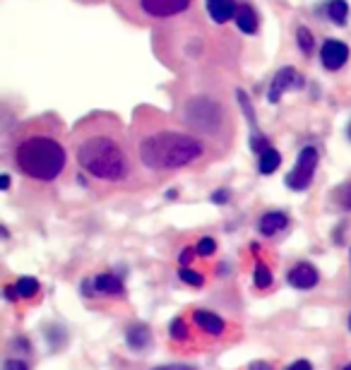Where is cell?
<instances>
[{"label":"cell","instance_id":"d4e9b609","mask_svg":"<svg viewBox=\"0 0 351 370\" xmlns=\"http://www.w3.org/2000/svg\"><path fill=\"white\" fill-rule=\"evenodd\" d=\"M195 252H198V250H193V248H185V250L180 252V265H183V267H188V262L193 260V255H195Z\"/></svg>","mask_w":351,"mask_h":370},{"label":"cell","instance_id":"f546056e","mask_svg":"<svg viewBox=\"0 0 351 370\" xmlns=\"http://www.w3.org/2000/svg\"><path fill=\"white\" fill-rule=\"evenodd\" d=\"M344 205H347V210H351V185L347 187V192H344Z\"/></svg>","mask_w":351,"mask_h":370},{"label":"cell","instance_id":"9c48e42d","mask_svg":"<svg viewBox=\"0 0 351 370\" xmlns=\"http://www.w3.org/2000/svg\"><path fill=\"white\" fill-rule=\"evenodd\" d=\"M92 288L84 284V293L87 296H92V293H97V296H123V281L116 277V275H99L94 277L92 281Z\"/></svg>","mask_w":351,"mask_h":370},{"label":"cell","instance_id":"83f0119b","mask_svg":"<svg viewBox=\"0 0 351 370\" xmlns=\"http://www.w3.org/2000/svg\"><path fill=\"white\" fill-rule=\"evenodd\" d=\"M157 370H195L193 366H183V363H171V366H162Z\"/></svg>","mask_w":351,"mask_h":370},{"label":"cell","instance_id":"e575fe53","mask_svg":"<svg viewBox=\"0 0 351 370\" xmlns=\"http://www.w3.org/2000/svg\"><path fill=\"white\" fill-rule=\"evenodd\" d=\"M349 257H351V248H349Z\"/></svg>","mask_w":351,"mask_h":370},{"label":"cell","instance_id":"4316f807","mask_svg":"<svg viewBox=\"0 0 351 370\" xmlns=\"http://www.w3.org/2000/svg\"><path fill=\"white\" fill-rule=\"evenodd\" d=\"M248 370H272V363H265V361H255L250 363Z\"/></svg>","mask_w":351,"mask_h":370},{"label":"cell","instance_id":"52a82bcc","mask_svg":"<svg viewBox=\"0 0 351 370\" xmlns=\"http://www.w3.org/2000/svg\"><path fill=\"white\" fill-rule=\"evenodd\" d=\"M301 84H303V80H301V75L296 73L294 68H282L277 75H274L272 84H269L267 101H269V104H277L287 89H296V87H301Z\"/></svg>","mask_w":351,"mask_h":370},{"label":"cell","instance_id":"7402d4cb","mask_svg":"<svg viewBox=\"0 0 351 370\" xmlns=\"http://www.w3.org/2000/svg\"><path fill=\"white\" fill-rule=\"evenodd\" d=\"M296 34H298V37H296V39H298V48L303 50L305 55L313 53V34H310L305 27H298V32H296Z\"/></svg>","mask_w":351,"mask_h":370},{"label":"cell","instance_id":"5b68a950","mask_svg":"<svg viewBox=\"0 0 351 370\" xmlns=\"http://www.w3.org/2000/svg\"><path fill=\"white\" fill-rule=\"evenodd\" d=\"M318 161H320L318 149H315V147H303V149L298 151V159H296L294 169L289 171L287 181H284L289 190H296V192L308 190V185L313 183V178H315V171H318Z\"/></svg>","mask_w":351,"mask_h":370},{"label":"cell","instance_id":"4fadbf2b","mask_svg":"<svg viewBox=\"0 0 351 370\" xmlns=\"http://www.w3.org/2000/svg\"><path fill=\"white\" fill-rule=\"evenodd\" d=\"M193 320L200 329H202V332L212 334V337H219V334L227 329V322H224L222 317L214 315V313H207V311H198L193 315Z\"/></svg>","mask_w":351,"mask_h":370},{"label":"cell","instance_id":"1f68e13d","mask_svg":"<svg viewBox=\"0 0 351 370\" xmlns=\"http://www.w3.org/2000/svg\"><path fill=\"white\" fill-rule=\"evenodd\" d=\"M347 135H349V140H351V123H349V128H347Z\"/></svg>","mask_w":351,"mask_h":370},{"label":"cell","instance_id":"ac0fdd59","mask_svg":"<svg viewBox=\"0 0 351 370\" xmlns=\"http://www.w3.org/2000/svg\"><path fill=\"white\" fill-rule=\"evenodd\" d=\"M328 15L332 17L334 24H347V19H349V5H347V0H330Z\"/></svg>","mask_w":351,"mask_h":370},{"label":"cell","instance_id":"5bb4252c","mask_svg":"<svg viewBox=\"0 0 351 370\" xmlns=\"http://www.w3.org/2000/svg\"><path fill=\"white\" fill-rule=\"evenodd\" d=\"M287 226H289V216L284 212H267L260 219V233L263 236H274V233L284 231Z\"/></svg>","mask_w":351,"mask_h":370},{"label":"cell","instance_id":"e0dca14e","mask_svg":"<svg viewBox=\"0 0 351 370\" xmlns=\"http://www.w3.org/2000/svg\"><path fill=\"white\" fill-rule=\"evenodd\" d=\"M282 166V154H279L274 147H267V149L260 154V161H258V169L263 176H272L274 171Z\"/></svg>","mask_w":351,"mask_h":370},{"label":"cell","instance_id":"ffe728a7","mask_svg":"<svg viewBox=\"0 0 351 370\" xmlns=\"http://www.w3.org/2000/svg\"><path fill=\"white\" fill-rule=\"evenodd\" d=\"M178 277L183 279L185 284H190V286H195V288L205 286V279H202V275H198V272H195V270H190V267H180V270H178Z\"/></svg>","mask_w":351,"mask_h":370},{"label":"cell","instance_id":"7c38bea8","mask_svg":"<svg viewBox=\"0 0 351 370\" xmlns=\"http://www.w3.org/2000/svg\"><path fill=\"white\" fill-rule=\"evenodd\" d=\"M39 288H41V284H39L34 277H19L12 286L5 288V296L8 298H15V296L17 298H34L39 293Z\"/></svg>","mask_w":351,"mask_h":370},{"label":"cell","instance_id":"6da1fadb","mask_svg":"<svg viewBox=\"0 0 351 370\" xmlns=\"http://www.w3.org/2000/svg\"><path fill=\"white\" fill-rule=\"evenodd\" d=\"M205 154V145L195 135L162 130L147 135L140 145V159L152 171H171L198 161Z\"/></svg>","mask_w":351,"mask_h":370},{"label":"cell","instance_id":"4dcf8cb0","mask_svg":"<svg viewBox=\"0 0 351 370\" xmlns=\"http://www.w3.org/2000/svg\"><path fill=\"white\" fill-rule=\"evenodd\" d=\"M0 187H3V190H8L10 187V176L8 174H3V178H0Z\"/></svg>","mask_w":351,"mask_h":370},{"label":"cell","instance_id":"836d02e7","mask_svg":"<svg viewBox=\"0 0 351 370\" xmlns=\"http://www.w3.org/2000/svg\"><path fill=\"white\" fill-rule=\"evenodd\" d=\"M349 327H351V315H349Z\"/></svg>","mask_w":351,"mask_h":370},{"label":"cell","instance_id":"7a4b0ae2","mask_svg":"<svg viewBox=\"0 0 351 370\" xmlns=\"http://www.w3.org/2000/svg\"><path fill=\"white\" fill-rule=\"evenodd\" d=\"M15 164L27 178L48 183V181H56L65 171L68 151L58 140L34 135V138L19 142L17 151H15Z\"/></svg>","mask_w":351,"mask_h":370},{"label":"cell","instance_id":"9a60e30c","mask_svg":"<svg viewBox=\"0 0 351 370\" xmlns=\"http://www.w3.org/2000/svg\"><path fill=\"white\" fill-rule=\"evenodd\" d=\"M236 24L243 34H255L258 32V12L250 5H240L236 12Z\"/></svg>","mask_w":351,"mask_h":370},{"label":"cell","instance_id":"f1b7e54d","mask_svg":"<svg viewBox=\"0 0 351 370\" xmlns=\"http://www.w3.org/2000/svg\"><path fill=\"white\" fill-rule=\"evenodd\" d=\"M212 200H214V202H227V200H229V190H219V192H214Z\"/></svg>","mask_w":351,"mask_h":370},{"label":"cell","instance_id":"8992f818","mask_svg":"<svg viewBox=\"0 0 351 370\" xmlns=\"http://www.w3.org/2000/svg\"><path fill=\"white\" fill-rule=\"evenodd\" d=\"M188 8L190 0H140V10L154 19L176 17V15H183Z\"/></svg>","mask_w":351,"mask_h":370},{"label":"cell","instance_id":"8fae6325","mask_svg":"<svg viewBox=\"0 0 351 370\" xmlns=\"http://www.w3.org/2000/svg\"><path fill=\"white\" fill-rule=\"evenodd\" d=\"M207 12L217 24H227L231 17L236 19L238 8H236V0H207Z\"/></svg>","mask_w":351,"mask_h":370},{"label":"cell","instance_id":"603a6c76","mask_svg":"<svg viewBox=\"0 0 351 370\" xmlns=\"http://www.w3.org/2000/svg\"><path fill=\"white\" fill-rule=\"evenodd\" d=\"M195 250H198V255H202V257H209V255H214V252H217V241H214V238H202V241L198 243V248H195Z\"/></svg>","mask_w":351,"mask_h":370},{"label":"cell","instance_id":"30bf717a","mask_svg":"<svg viewBox=\"0 0 351 370\" xmlns=\"http://www.w3.org/2000/svg\"><path fill=\"white\" fill-rule=\"evenodd\" d=\"M289 284L296 288H313V286H318V281H320V275H318V270H315L310 262H298V265L294 267L292 272H289Z\"/></svg>","mask_w":351,"mask_h":370},{"label":"cell","instance_id":"44dd1931","mask_svg":"<svg viewBox=\"0 0 351 370\" xmlns=\"http://www.w3.org/2000/svg\"><path fill=\"white\" fill-rule=\"evenodd\" d=\"M169 334H171L176 342H185V339H188V324L180 320V317H176V320H171V324H169Z\"/></svg>","mask_w":351,"mask_h":370},{"label":"cell","instance_id":"484cf974","mask_svg":"<svg viewBox=\"0 0 351 370\" xmlns=\"http://www.w3.org/2000/svg\"><path fill=\"white\" fill-rule=\"evenodd\" d=\"M287 370H313V366H310L308 361H303V358H301V361L292 363V366H289Z\"/></svg>","mask_w":351,"mask_h":370},{"label":"cell","instance_id":"3957f363","mask_svg":"<svg viewBox=\"0 0 351 370\" xmlns=\"http://www.w3.org/2000/svg\"><path fill=\"white\" fill-rule=\"evenodd\" d=\"M77 161L89 176L106 183H118L130 174V161L118 140L92 135L77 147Z\"/></svg>","mask_w":351,"mask_h":370},{"label":"cell","instance_id":"cb8c5ba5","mask_svg":"<svg viewBox=\"0 0 351 370\" xmlns=\"http://www.w3.org/2000/svg\"><path fill=\"white\" fill-rule=\"evenodd\" d=\"M5 370H29L27 361H22V358H10V361H5Z\"/></svg>","mask_w":351,"mask_h":370},{"label":"cell","instance_id":"d6986e66","mask_svg":"<svg viewBox=\"0 0 351 370\" xmlns=\"http://www.w3.org/2000/svg\"><path fill=\"white\" fill-rule=\"evenodd\" d=\"M253 279H255V286H258V288H269V286H272V272H269V267L263 265V262H258V265H255Z\"/></svg>","mask_w":351,"mask_h":370},{"label":"cell","instance_id":"2e32d148","mask_svg":"<svg viewBox=\"0 0 351 370\" xmlns=\"http://www.w3.org/2000/svg\"><path fill=\"white\" fill-rule=\"evenodd\" d=\"M125 339H128V346H130V349L140 351V349H144V346L149 344L152 334H149V327H147V324H130V329L125 332Z\"/></svg>","mask_w":351,"mask_h":370},{"label":"cell","instance_id":"277c9868","mask_svg":"<svg viewBox=\"0 0 351 370\" xmlns=\"http://www.w3.org/2000/svg\"><path fill=\"white\" fill-rule=\"evenodd\" d=\"M224 106L212 96H193L183 106V123L193 133L200 135H219L224 128Z\"/></svg>","mask_w":351,"mask_h":370},{"label":"cell","instance_id":"d6a6232c","mask_svg":"<svg viewBox=\"0 0 351 370\" xmlns=\"http://www.w3.org/2000/svg\"><path fill=\"white\" fill-rule=\"evenodd\" d=\"M344 370H351V363H347V366H344Z\"/></svg>","mask_w":351,"mask_h":370},{"label":"cell","instance_id":"ba28073f","mask_svg":"<svg viewBox=\"0 0 351 370\" xmlns=\"http://www.w3.org/2000/svg\"><path fill=\"white\" fill-rule=\"evenodd\" d=\"M320 60H323V65L328 70H339L347 65L349 60V48L347 44L342 41H334V39H330V41L323 44V50H320Z\"/></svg>","mask_w":351,"mask_h":370}]
</instances>
